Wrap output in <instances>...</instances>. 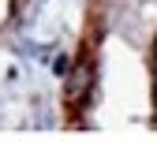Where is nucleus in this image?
Here are the masks:
<instances>
[{"label":"nucleus","instance_id":"f257e3e1","mask_svg":"<svg viewBox=\"0 0 157 142\" xmlns=\"http://www.w3.org/2000/svg\"><path fill=\"white\" fill-rule=\"evenodd\" d=\"M52 71H56V75H64V71H67V60H64V56H56V64H52Z\"/></svg>","mask_w":157,"mask_h":142}]
</instances>
